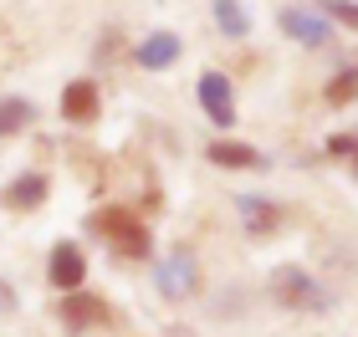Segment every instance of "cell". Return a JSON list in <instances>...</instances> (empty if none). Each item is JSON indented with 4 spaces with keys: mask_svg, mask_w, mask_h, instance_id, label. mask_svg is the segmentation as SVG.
<instances>
[{
    "mask_svg": "<svg viewBox=\"0 0 358 337\" xmlns=\"http://www.w3.org/2000/svg\"><path fill=\"white\" fill-rule=\"evenodd\" d=\"M97 230L108 235V246L118 250V255H149V230L134 220V215H123V210H108V215H97Z\"/></svg>",
    "mask_w": 358,
    "mask_h": 337,
    "instance_id": "cell-1",
    "label": "cell"
},
{
    "mask_svg": "<svg viewBox=\"0 0 358 337\" xmlns=\"http://www.w3.org/2000/svg\"><path fill=\"white\" fill-rule=\"evenodd\" d=\"M194 98H200V107L210 112V123L215 128H236V92H231V77L225 72H205L200 87H194Z\"/></svg>",
    "mask_w": 358,
    "mask_h": 337,
    "instance_id": "cell-2",
    "label": "cell"
},
{
    "mask_svg": "<svg viewBox=\"0 0 358 337\" xmlns=\"http://www.w3.org/2000/svg\"><path fill=\"white\" fill-rule=\"evenodd\" d=\"M46 276H52V286L57 292H77V286L87 281V255H83V246L77 240H62V246H52V266H46Z\"/></svg>",
    "mask_w": 358,
    "mask_h": 337,
    "instance_id": "cell-3",
    "label": "cell"
},
{
    "mask_svg": "<svg viewBox=\"0 0 358 337\" xmlns=\"http://www.w3.org/2000/svg\"><path fill=\"white\" fill-rule=\"evenodd\" d=\"M154 286H159V297H169V301H185L194 286H200V271H194L189 255H164V261L154 266Z\"/></svg>",
    "mask_w": 358,
    "mask_h": 337,
    "instance_id": "cell-4",
    "label": "cell"
},
{
    "mask_svg": "<svg viewBox=\"0 0 358 337\" xmlns=\"http://www.w3.org/2000/svg\"><path fill=\"white\" fill-rule=\"evenodd\" d=\"M179 52H185V41H179L174 31H154V36H143V41H138L134 61H138L143 72H169L174 61H179Z\"/></svg>",
    "mask_w": 358,
    "mask_h": 337,
    "instance_id": "cell-5",
    "label": "cell"
},
{
    "mask_svg": "<svg viewBox=\"0 0 358 337\" xmlns=\"http://www.w3.org/2000/svg\"><path fill=\"white\" fill-rule=\"evenodd\" d=\"M276 297L282 301H292V307H313V312H328L333 301H328V292H317L313 281L302 276V271H292V266H282L276 271Z\"/></svg>",
    "mask_w": 358,
    "mask_h": 337,
    "instance_id": "cell-6",
    "label": "cell"
},
{
    "mask_svg": "<svg viewBox=\"0 0 358 337\" xmlns=\"http://www.w3.org/2000/svg\"><path fill=\"white\" fill-rule=\"evenodd\" d=\"M276 21H282V31H287V36H297L302 46H322V41H328V15H322V10L287 6L282 15H276Z\"/></svg>",
    "mask_w": 358,
    "mask_h": 337,
    "instance_id": "cell-7",
    "label": "cell"
},
{
    "mask_svg": "<svg viewBox=\"0 0 358 337\" xmlns=\"http://www.w3.org/2000/svg\"><path fill=\"white\" fill-rule=\"evenodd\" d=\"M62 112H67L72 123H87L97 112V82H87V77L67 82V92H62Z\"/></svg>",
    "mask_w": 358,
    "mask_h": 337,
    "instance_id": "cell-8",
    "label": "cell"
},
{
    "mask_svg": "<svg viewBox=\"0 0 358 337\" xmlns=\"http://www.w3.org/2000/svg\"><path fill=\"white\" fill-rule=\"evenodd\" d=\"M46 189L52 184H46L41 174H21V179L6 189V210H36V204L46 200Z\"/></svg>",
    "mask_w": 358,
    "mask_h": 337,
    "instance_id": "cell-9",
    "label": "cell"
},
{
    "mask_svg": "<svg viewBox=\"0 0 358 337\" xmlns=\"http://www.w3.org/2000/svg\"><path fill=\"white\" fill-rule=\"evenodd\" d=\"M36 123V107H31L26 98H0V138L21 133V128Z\"/></svg>",
    "mask_w": 358,
    "mask_h": 337,
    "instance_id": "cell-10",
    "label": "cell"
},
{
    "mask_svg": "<svg viewBox=\"0 0 358 337\" xmlns=\"http://www.w3.org/2000/svg\"><path fill=\"white\" fill-rule=\"evenodd\" d=\"M210 164H220V169H251V164H262V153L246 149V143H210Z\"/></svg>",
    "mask_w": 358,
    "mask_h": 337,
    "instance_id": "cell-11",
    "label": "cell"
},
{
    "mask_svg": "<svg viewBox=\"0 0 358 337\" xmlns=\"http://www.w3.org/2000/svg\"><path fill=\"white\" fill-rule=\"evenodd\" d=\"M236 210L246 215V225H251V230H271V225H276V204H271V200L241 195V200H236Z\"/></svg>",
    "mask_w": 358,
    "mask_h": 337,
    "instance_id": "cell-12",
    "label": "cell"
},
{
    "mask_svg": "<svg viewBox=\"0 0 358 337\" xmlns=\"http://www.w3.org/2000/svg\"><path fill=\"white\" fill-rule=\"evenodd\" d=\"M215 26L225 31V36H246V31H251V10H246V6H231V0H220V6H215Z\"/></svg>",
    "mask_w": 358,
    "mask_h": 337,
    "instance_id": "cell-13",
    "label": "cell"
},
{
    "mask_svg": "<svg viewBox=\"0 0 358 337\" xmlns=\"http://www.w3.org/2000/svg\"><path fill=\"white\" fill-rule=\"evenodd\" d=\"M62 312H67V322L72 327H87V322H97V317H103V307H97V297H67V307H62Z\"/></svg>",
    "mask_w": 358,
    "mask_h": 337,
    "instance_id": "cell-14",
    "label": "cell"
},
{
    "mask_svg": "<svg viewBox=\"0 0 358 337\" xmlns=\"http://www.w3.org/2000/svg\"><path fill=\"white\" fill-rule=\"evenodd\" d=\"M353 87H358V82H353V72L343 67V72H338L333 82H328V92H322V98H328L333 107H348V103H353Z\"/></svg>",
    "mask_w": 358,
    "mask_h": 337,
    "instance_id": "cell-15",
    "label": "cell"
},
{
    "mask_svg": "<svg viewBox=\"0 0 358 337\" xmlns=\"http://www.w3.org/2000/svg\"><path fill=\"white\" fill-rule=\"evenodd\" d=\"M322 15H338V21H343V26H353V21H358V6H328Z\"/></svg>",
    "mask_w": 358,
    "mask_h": 337,
    "instance_id": "cell-16",
    "label": "cell"
},
{
    "mask_svg": "<svg viewBox=\"0 0 358 337\" xmlns=\"http://www.w3.org/2000/svg\"><path fill=\"white\" fill-rule=\"evenodd\" d=\"M328 149H333L338 158H348V153H353V133H338V138L328 143Z\"/></svg>",
    "mask_w": 358,
    "mask_h": 337,
    "instance_id": "cell-17",
    "label": "cell"
}]
</instances>
